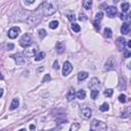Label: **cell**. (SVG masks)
<instances>
[{"label":"cell","mask_w":131,"mask_h":131,"mask_svg":"<svg viewBox=\"0 0 131 131\" xmlns=\"http://www.w3.org/2000/svg\"><path fill=\"white\" fill-rule=\"evenodd\" d=\"M42 8H43V12H44V16L46 17H49V16H52L53 13L56 11V4L52 1H46L43 3L42 5Z\"/></svg>","instance_id":"obj_1"},{"label":"cell","mask_w":131,"mask_h":131,"mask_svg":"<svg viewBox=\"0 0 131 131\" xmlns=\"http://www.w3.org/2000/svg\"><path fill=\"white\" fill-rule=\"evenodd\" d=\"M108 127H106V124L101 122V121H97V120H93L91 123V130L92 131H106Z\"/></svg>","instance_id":"obj_2"},{"label":"cell","mask_w":131,"mask_h":131,"mask_svg":"<svg viewBox=\"0 0 131 131\" xmlns=\"http://www.w3.org/2000/svg\"><path fill=\"white\" fill-rule=\"evenodd\" d=\"M20 44L24 48L29 47L32 44V38H31V36L29 35V34H25V35H23L22 38L20 39Z\"/></svg>","instance_id":"obj_3"},{"label":"cell","mask_w":131,"mask_h":131,"mask_svg":"<svg viewBox=\"0 0 131 131\" xmlns=\"http://www.w3.org/2000/svg\"><path fill=\"white\" fill-rule=\"evenodd\" d=\"M41 13H36V14H33V16H30L28 17L27 20V23L29 24L30 26H36L38 23L41 21Z\"/></svg>","instance_id":"obj_4"},{"label":"cell","mask_w":131,"mask_h":131,"mask_svg":"<svg viewBox=\"0 0 131 131\" xmlns=\"http://www.w3.org/2000/svg\"><path fill=\"white\" fill-rule=\"evenodd\" d=\"M91 114H92V110L90 108H88V106H84V108H82L80 110V116H81V118H83L85 120L89 119L91 117Z\"/></svg>","instance_id":"obj_5"},{"label":"cell","mask_w":131,"mask_h":131,"mask_svg":"<svg viewBox=\"0 0 131 131\" xmlns=\"http://www.w3.org/2000/svg\"><path fill=\"white\" fill-rule=\"evenodd\" d=\"M11 57H13V60L16 61V62H17V65H18V66L25 65V62H26L25 56H24L22 53H17V54H13Z\"/></svg>","instance_id":"obj_6"},{"label":"cell","mask_w":131,"mask_h":131,"mask_svg":"<svg viewBox=\"0 0 131 131\" xmlns=\"http://www.w3.org/2000/svg\"><path fill=\"white\" fill-rule=\"evenodd\" d=\"M20 32H21L20 28H18V27H13V28H11L10 30L8 31L7 35H8V37L10 38V39H14V38H17Z\"/></svg>","instance_id":"obj_7"},{"label":"cell","mask_w":131,"mask_h":131,"mask_svg":"<svg viewBox=\"0 0 131 131\" xmlns=\"http://www.w3.org/2000/svg\"><path fill=\"white\" fill-rule=\"evenodd\" d=\"M73 70V66L71 65L70 61H65L64 67H62V75L64 76H68L72 72Z\"/></svg>","instance_id":"obj_8"},{"label":"cell","mask_w":131,"mask_h":131,"mask_svg":"<svg viewBox=\"0 0 131 131\" xmlns=\"http://www.w3.org/2000/svg\"><path fill=\"white\" fill-rule=\"evenodd\" d=\"M116 45H117L118 49L120 51H123L125 48V45H126V40L123 37H119V38H117V41H116Z\"/></svg>","instance_id":"obj_9"},{"label":"cell","mask_w":131,"mask_h":131,"mask_svg":"<svg viewBox=\"0 0 131 131\" xmlns=\"http://www.w3.org/2000/svg\"><path fill=\"white\" fill-rule=\"evenodd\" d=\"M88 86H89V88H92V90L93 89L97 90L98 87H100V82H99V80L97 78H93V79H91Z\"/></svg>","instance_id":"obj_10"},{"label":"cell","mask_w":131,"mask_h":131,"mask_svg":"<svg viewBox=\"0 0 131 131\" xmlns=\"http://www.w3.org/2000/svg\"><path fill=\"white\" fill-rule=\"evenodd\" d=\"M105 11H106V16L109 17H114L117 14V8L115 6H109L108 8H105Z\"/></svg>","instance_id":"obj_11"},{"label":"cell","mask_w":131,"mask_h":131,"mask_svg":"<svg viewBox=\"0 0 131 131\" xmlns=\"http://www.w3.org/2000/svg\"><path fill=\"white\" fill-rule=\"evenodd\" d=\"M121 33L123 35H128L130 33V25L128 23H124L122 25V27H121Z\"/></svg>","instance_id":"obj_12"},{"label":"cell","mask_w":131,"mask_h":131,"mask_svg":"<svg viewBox=\"0 0 131 131\" xmlns=\"http://www.w3.org/2000/svg\"><path fill=\"white\" fill-rule=\"evenodd\" d=\"M75 96H76V91L74 88H70L69 92L67 93V100L68 101H72L73 99L75 98Z\"/></svg>","instance_id":"obj_13"},{"label":"cell","mask_w":131,"mask_h":131,"mask_svg":"<svg viewBox=\"0 0 131 131\" xmlns=\"http://www.w3.org/2000/svg\"><path fill=\"white\" fill-rule=\"evenodd\" d=\"M114 68H115V61H114V60L112 59V57H110L105 62V70L110 71V70H113Z\"/></svg>","instance_id":"obj_14"},{"label":"cell","mask_w":131,"mask_h":131,"mask_svg":"<svg viewBox=\"0 0 131 131\" xmlns=\"http://www.w3.org/2000/svg\"><path fill=\"white\" fill-rule=\"evenodd\" d=\"M36 51H37V46H35L34 48H29V49L25 50V55L28 57H32L33 55H35Z\"/></svg>","instance_id":"obj_15"},{"label":"cell","mask_w":131,"mask_h":131,"mask_svg":"<svg viewBox=\"0 0 131 131\" xmlns=\"http://www.w3.org/2000/svg\"><path fill=\"white\" fill-rule=\"evenodd\" d=\"M65 44L62 42H59V43H56V52L57 53H60V54H61L62 52L65 51Z\"/></svg>","instance_id":"obj_16"},{"label":"cell","mask_w":131,"mask_h":131,"mask_svg":"<svg viewBox=\"0 0 131 131\" xmlns=\"http://www.w3.org/2000/svg\"><path fill=\"white\" fill-rule=\"evenodd\" d=\"M66 17H68V20H69V21H71V22L75 21V18H76L74 11H72V10H68V11L66 12Z\"/></svg>","instance_id":"obj_17"},{"label":"cell","mask_w":131,"mask_h":131,"mask_svg":"<svg viewBox=\"0 0 131 131\" xmlns=\"http://www.w3.org/2000/svg\"><path fill=\"white\" fill-rule=\"evenodd\" d=\"M76 96H77V97H78L79 99L83 100V99L86 97V92H85V90H83V89L78 90V92L76 93Z\"/></svg>","instance_id":"obj_18"},{"label":"cell","mask_w":131,"mask_h":131,"mask_svg":"<svg viewBox=\"0 0 131 131\" xmlns=\"http://www.w3.org/2000/svg\"><path fill=\"white\" fill-rule=\"evenodd\" d=\"M18 105H20V101H18V98H13L11 101V105H10V110H16Z\"/></svg>","instance_id":"obj_19"},{"label":"cell","mask_w":131,"mask_h":131,"mask_svg":"<svg viewBox=\"0 0 131 131\" xmlns=\"http://www.w3.org/2000/svg\"><path fill=\"white\" fill-rule=\"evenodd\" d=\"M88 77V73L87 72H80L78 74V80L79 81H83Z\"/></svg>","instance_id":"obj_20"},{"label":"cell","mask_w":131,"mask_h":131,"mask_svg":"<svg viewBox=\"0 0 131 131\" xmlns=\"http://www.w3.org/2000/svg\"><path fill=\"white\" fill-rule=\"evenodd\" d=\"M44 57H45V52L41 51V52L38 53V54L35 55V61H42L43 59H44Z\"/></svg>","instance_id":"obj_21"},{"label":"cell","mask_w":131,"mask_h":131,"mask_svg":"<svg viewBox=\"0 0 131 131\" xmlns=\"http://www.w3.org/2000/svg\"><path fill=\"white\" fill-rule=\"evenodd\" d=\"M121 8H122L123 12H127L129 10V8H130V4L128 2H124V3L121 4Z\"/></svg>","instance_id":"obj_22"},{"label":"cell","mask_w":131,"mask_h":131,"mask_svg":"<svg viewBox=\"0 0 131 131\" xmlns=\"http://www.w3.org/2000/svg\"><path fill=\"white\" fill-rule=\"evenodd\" d=\"M79 128H80V124H79V123H77V122H75V123H73V124L71 125L70 131H78Z\"/></svg>","instance_id":"obj_23"},{"label":"cell","mask_w":131,"mask_h":131,"mask_svg":"<svg viewBox=\"0 0 131 131\" xmlns=\"http://www.w3.org/2000/svg\"><path fill=\"white\" fill-rule=\"evenodd\" d=\"M104 35L106 38H111L112 37V30H111L110 28H105V30H104Z\"/></svg>","instance_id":"obj_24"},{"label":"cell","mask_w":131,"mask_h":131,"mask_svg":"<svg viewBox=\"0 0 131 131\" xmlns=\"http://www.w3.org/2000/svg\"><path fill=\"white\" fill-rule=\"evenodd\" d=\"M98 94H99V90L93 89V90L91 91V93H90L91 98H92V99H96V98H97V96H98Z\"/></svg>","instance_id":"obj_25"},{"label":"cell","mask_w":131,"mask_h":131,"mask_svg":"<svg viewBox=\"0 0 131 131\" xmlns=\"http://www.w3.org/2000/svg\"><path fill=\"white\" fill-rule=\"evenodd\" d=\"M49 28L50 29H52V30H54V29H56L57 27H59V22L57 21H52V22H50L49 23Z\"/></svg>","instance_id":"obj_26"},{"label":"cell","mask_w":131,"mask_h":131,"mask_svg":"<svg viewBox=\"0 0 131 131\" xmlns=\"http://www.w3.org/2000/svg\"><path fill=\"white\" fill-rule=\"evenodd\" d=\"M72 30L74 31V32H76V33H78V32H80L81 28H80V26L78 25V24L73 23V24H72Z\"/></svg>","instance_id":"obj_27"},{"label":"cell","mask_w":131,"mask_h":131,"mask_svg":"<svg viewBox=\"0 0 131 131\" xmlns=\"http://www.w3.org/2000/svg\"><path fill=\"white\" fill-rule=\"evenodd\" d=\"M113 92H114L113 89H110V88L109 89H105V92H104V95L106 96V97H110V96L113 95Z\"/></svg>","instance_id":"obj_28"},{"label":"cell","mask_w":131,"mask_h":131,"mask_svg":"<svg viewBox=\"0 0 131 131\" xmlns=\"http://www.w3.org/2000/svg\"><path fill=\"white\" fill-rule=\"evenodd\" d=\"M83 5H84L85 9H90V7L92 6V1H91V0H87V1H85L83 3Z\"/></svg>","instance_id":"obj_29"},{"label":"cell","mask_w":131,"mask_h":131,"mask_svg":"<svg viewBox=\"0 0 131 131\" xmlns=\"http://www.w3.org/2000/svg\"><path fill=\"white\" fill-rule=\"evenodd\" d=\"M99 110H100L101 112H106V111H109V105L106 104V103L103 104V105L99 106Z\"/></svg>","instance_id":"obj_30"},{"label":"cell","mask_w":131,"mask_h":131,"mask_svg":"<svg viewBox=\"0 0 131 131\" xmlns=\"http://www.w3.org/2000/svg\"><path fill=\"white\" fill-rule=\"evenodd\" d=\"M103 17H104V13H103V12H101V11L97 12V13H96V16H95V21L99 22L101 18H103Z\"/></svg>","instance_id":"obj_31"},{"label":"cell","mask_w":131,"mask_h":131,"mask_svg":"<svg viewBox=\"0 0 131 131\" xmlns=\"http://www.w3.org/2000/svg\"><path fill=\"white\" fill-rule=\"evenodd\" d=\"M46 36V31L44 30V29H41V30H39V37L41 38V39H43Z\"/></svg>","instance_id":"obj_32"},{"label":"cell","mask_w":131,"mask_h":131,"mask_svg":"<svg viewBox=\"0 0 131 131\" xmlns=\"http://www.w3.org/2000/svg\"><path fill=\"white\" fill-rule=\"evenodd\" d=\"M126 100H127V99H126V95L125 94H120L119 95V101H120V103H126Z\"/></svg>","instance_id":"obj_33"},{"label":"cell","mask_w":131,"mask_h":131,"mask_svg":"<svg viewBox=\"0 0 131 131\" xmlns=\"http://www.w3.org/2000/svg\"><path fill=\"white\" fill-rule=\"evenodd\" d=\"M50 80H51V77L49 76V74H47V75L44 76V78H43L42 82H49Z\"/></svg>","instance_id":"obj_34"},{"label":"cell","mask_w":131,"mask_h":131,"mask_svg":"<svg viewBox=\"0 0 131 131\" xmlns=\"http://www.w3.org/2000/svg\"><path fill=\"white\" fill-rule=\"evenodd\" d=\"M93 25H94V28L96 29V30H97V31H99V29H100V26H99V22H97V21H94Z\"/></svg>","instance_id":"obj_35"},{"label":"cell","mask_w":131,"mask_h":131,"mask_svg":"<svg viewBox=\"0 0 131 131\" xmlns=\"http://www.w3.org/2000/svg\"><path fill=\"white\" fill-rule=\"evenodd\" d=\"M79 20H80V21H86L87 17H86V16H85L84 13H80V14H79Z\"/></svg>","instance_id":"obj_36"},{"label":"cell","mask_w":131,"mask_h":131,"mask_svg":"<svg viewBox=\"0 0 131 131\" xmlns=\"http://www.w3.org/2000/svg\"><path fill=\"white\" fill-rule=\"evenodd\" d=\"M53 69H54V70H59L60 69L59 61H54V62H53Z\"/></svg>","instance_id":"obj_37"},{"label":"cell","mask_w":131,"mask_h":131,"mask_svg":"<svg viewBox=\"0 0 131 131\" xmlns=\"http://www.w3.org/2000/svg\"><path fill=\"white\" fill-rule=\"evenodd\" d=\"M128 116H129V112H128V111H126V112H124V113H122L121 117H122V118H127Z\"/></svg>","instance_id":"obj_38"},{"label":"cell","mask_w":131,"mask_h":131,"mask_svg":"<svg viewBox=\"0 0 131 131\" xmlns=\"http://www.w3.org/2000/svg\"><path fill=\"white\" fill-rule=\"evenodd\" d=\"M124 57H126V59H128V57H130V51L127 49V50H125L124 52Z\"/></svg>","instance_id":"obj_39"},{"label":"cell","mask_w":131,"mask_h":131,"mask_svg":"<svg viewBox=\"0 0 131 131\" xmlns=\"http://www.w3.org/2000/svg\"><path fill=\"white\" fill-rule=\"evenodd\" d=\"M13 47H14V45L10 43V44H8V45H7V50H12V49H13Z\"/></svg>","instance_id":"obj_40"},{"label":"cell","mask_w":131,"mask_h":131,"mask_svg":"<svg viewBox=\"0 0 131 131\" xmlns=\"http://www.w3.org/2000/svg\"><path fill=\"white\" fill-rule=\"evenodd\" d=\"M27 4H33L34 2H35V0H26L25 1Z\"/></svg>","instance_id":"obj_41"},{"label":"cell","mask_w":131,"mask_h":131,"mask_svg":"<svg viewBox=\"0 0 131 131\" xmlns=\"http://www.w3.org/2000/svg\"><path fill=\"white\" fill-rule=\"evenodd\" d=\"M30 129H31V130H35V125L31 124V125H30Z\"/></svg>","instance_id":"obj_42"},{"label":"cell","mask_w":131,"mask_h":131,"mask_svg":"<svg viewBox=\"0 0 131 131\" xmlns=\"http://www.w3.org/2000/svg\"><path fill=\"white\" fill-rule=\"evenodd\" d=\"M3 95V89L2 88H0V97Z\"/></svg>","instance_id":"obj_43"},{"label":"cell","mask_w":131,"mask_h":131,"mask_svg":"<svg viewBox=\"0 0 131 131\" xmlns=\"http://www.w3.org/2000/svg\"><path fill=\"white\" fill-rule=\"evenodd\" d=\"M127 45H128V47H129V48L131 47V41H128V43H127Z\"/></svg>","instance_id":"obj_44"},{"label":"cell","mask_w":131,"mask_h":131,"mask_svg":"<svg viewBox=\"0 0 131 131\" xmlns=\"http://www.w3.org/2000/svg\"><path fill=\"white\" fill-rule=\"evenodd\" d=\"M43 71V68H39V69H38V72H42Z\"/></svg>","instance_id":"obj_45"},{"label":"cell","mask_w":131,"mask_h":131,"mask_svg":"<svg viewBox=\"0 0 131 131\" xmlns=\"http://www.w3.org/2000/svg\"><path fill=\"white\" fill-rule=\"evenodd\" d=\"M20 131H26V129H21Z\"/></svg>","instance_id":"obj_46"},{"label":"cell","mask_w":131,"mask_h":131,"mask_svg":"<svg viewBox=\"0 0 131 131\" xmlns=\"http://www.w3.org/2000/svg\"><path fill=\"white\" fill-rule=\"evenodd\" d=\"M0 78H3V77H2V75H1V74H0Z\"/></svg>","instance_id":"obj_47"},{"label":"cell","mask_w":131,"mask_h":131,"mask_svg":"<svg viewBox=\"0 0 131 131\" xmlns=\"http://www.w3.org/2000/svg\"><path fill=\"white\" fill-rule=\"evenodd\" d=\"M91 131H92V130H91Z\"/></svg>","instance_id":"obj_48"}]
</instances>
